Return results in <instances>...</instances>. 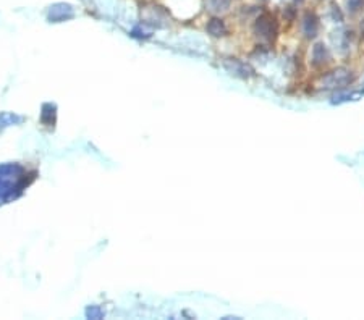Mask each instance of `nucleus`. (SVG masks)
Listing matches in <instances>:
<instances>
[{"instance_id": "nucleus-1", "label": "nucleus", "mask_w": 364, "mask_h": 320, "mask_svg": "<svg viewBox=\"0 0 364 320\" xmlns=\"http://www.w3.org/2000/svg\"><path fill=\"white\" fill-rule=\"evenodd\" d=\"M254 33L262 39L270 40L277 33V22L274 19V16H270L269 13L258 16L254 23Z\"/></svg>"}, {"instance_id": "nucleus-2", "label": "nucleus", "mask_w": 364, "mask_h": 320, "mask_svg": "<svg viewBox=\"0 0 364 320\" xmlns=\"http://www.w3.org/2000/svg\"><path fill=\"white\" fill-rule=\"evenodd\" d=\"M301 29H303V34L306 37H314L319 31V19L314 13L308 12L303 18V23H301Z\"/></svg>"}, {"instance_id": "nucleus-3", "label": "nucleus", "mask_w": 364, "mask_h": 320, "mask_svg": "<svg viewBox=\"0 0 364 320\" xmlns=\"http://www.w3.org/2000/svg\"><path fill=\"white\" fill-rule=\"evenodd\" d=\"M207 31H209V34L210 36H214V37H222V36H225L227 33V25L225 22L222 18H210L209 19V23H207Z\"/></svg>"}, {"instance_id": "nucleus-4", "label": "nucleus", "mask_w": 364, "mask_h": 320, "mask_svg": "<svg viewBox=\"0 0 364 320\" xmlns=\"http://www.w3.org/2000/svg\"><path fill=\"white\" fill-rule=\"evenodd\" d=\"M329 58V50L324 44H316L314 49H312V61L316 65H322L324 61Z\"/></svg>"}, {"instance_id": "nucleus-5", "label": "nucleus", "mask_w": 364, "mask_h": 320, "mask_svg": "<svg viewBox=\"0 0 364 320\" xmlns=\"http://www.w3.org/2000/svg\"><path fill=\"white\" fill-rule=\"evenodd\" d=\"M230 0H212V8L214 10H225V7H228Z\"/></svg>"}, {"instance_id": "nucleus-6", "label": "nucleus", "mask_w": 364, "mask_h": 320, "mask_svg": "<svg viewBox=\"0 0 364 320\" xmlns=\"http://www.w3.org/2000/svg\"><path fill=\"white\" fill-rule=\"evenodd\" d=\"M364 0H348V8L350 12H358V10L362 7Z\"/></svg>"}, {"instance_id": "nucleus-7", "label": "nucleus", "mask_w": 364, "mask_h": 320, "mask_svg": "<svg viewBox=\"0 0 364 320\" xmlns=\"http://www.w3.org/2000/svg\"><path fill=\"white\" fill-rule=\"evenodd\" d=\"M361 29H362V34H364V22H362V25H361Z\"/></svg>"}, {"instance_id": "nucleus-8", "label": "nucleus", "mask_w": 364, "mask_h": 320, "mask_svg": "<svg viewBox=\"0 0 364 320\" xmlns=\"http://www.w3.org/2000/svg\"><path fill=\"white\" fill-rule=\"evenodd\" d=\"M295 2H301V0H295Z\"/></svg>"}]
</instances>
